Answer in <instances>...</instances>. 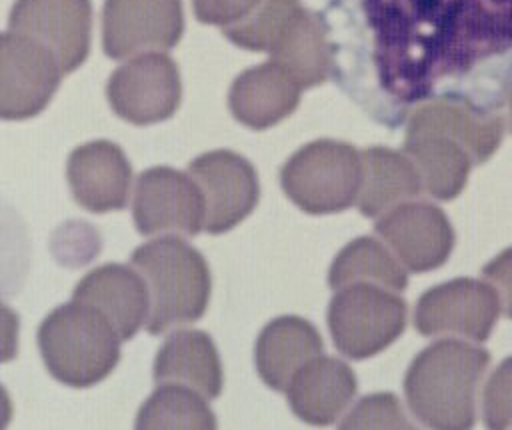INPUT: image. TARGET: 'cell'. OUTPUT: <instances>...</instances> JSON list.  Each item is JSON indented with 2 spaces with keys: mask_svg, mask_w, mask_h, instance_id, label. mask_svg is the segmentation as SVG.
Instances as JSON below:
<instances>
[{
  "mask_svg": "<svg viewBox=\"0 0 512 430\" xmlns=\"http://www.w3.org/2000/svg\"><path fill=\"white\" fill-rule=\"evenodd\" d=\"M72 300L98 310L122 340H130L150 314L144 276L124 264H104L88 272L76 284Z\"/></svg>",
  "mask_w": 512,
  "mask_h": 430,
  "instance_id": "17",
  "label": "cell"
},
{
  "mask_svg": "<svg viewBox=\"0 0 512 430\" xmlns=\"http://www.w3.org/2000/svg\"><path fill=\"white\" fill-rule=\"evenodd\" d=\"M270 58L302 88L322 84L332 70V46L324 20L300 6L274 42Z\"/></svg>",
  "mask_w": 512,
  "mask_h": 430,
  "instance_id": "22",
  "label": "cell"
},
{
  "mask_svg": "<svg viewBox=\"0 0 512 430\" xmlns=\"http://www.w3.org/2000/svg\"><path fill=\"white\" fill-rule=\"evenodd\" d=\"M482 416L488 428H512V356L502 360L482 392Z\"/></svg>",
  "mask_w": 512,
  "mask_h": 430,
  "instance_id": "29",
  "label": "cell"
},
{
  "mask_svg": "<svg viewBox=\"0 0 512 430\" xmlns=\"http://www.w3.org/2000/svg\"><path fill=\"white\" fill-rule=\"evenodd\" d=\"M356 374L332 356H316L292 378L286 394L292 412L316 426L334 422L356 396Z\"/></svg>",
  "mask_w": 512,
  "mask_h": 430,
  "instance_id": "19",
  "label": "cell"
},
{
  "mask_svg": "<svg viewBox=\"0 0 512 430\" xmlns=\"http://www.w3.org/2000/svg\"><path fill=\"white\" fill-rule=\"evenodd\" d=\"M182 32V0H104L102 46L114 60L168 50Z\"/></svg>",
  "mask_w": 512,
  "mask_h": 430,
  "instance_id": "11",
  "label": "cell"
},
{
  "mask_svg": "<svg viewBox=\"0 0 512 430\" xmlns=\"http://www.w3.org/2000/svg\"><path fill=\"white\" fill-rule=\"evenodd\" d=\"M66 176L74 200L90 212L122 210L128 202L132 168L114 142L96 140L74 148Z\"/></svg>",
  "mask_w": 512,
  "mask_h": 430,
  "instance_id": "16",
  "label": "cell"
},
{
  "mask_svg": "<svg viewBox=\"0 0 512 430\" xmlns=\"http://www.w3.org/2000/svg\"><path fill=\"white\" fill-rule=\"evenodd\" d=\"M134 224L140 234L194 236L204 228V196L196 180L168 166H154L136 178Z\"/></svg>",
  "mask_w": 512,
  "mask_h": 430,
  "instance_id": "10",
  "label": "cell"
},
{
  "mask_svg": "<svg viewBox=\"0 0 512 430\" xmlns=\"http://www.w3.org/2000/svg\"><path fill=\"white\" fill-rule=\"evenodd\" d=\"M404 154L418 170L422 192L438 200L456 198L474 166L468 150L444 134H406Z\"/></svg>",
  "mask_w": 512,
  "mask_h": 430,
  "instance_id": "24",
  "label": "cell"
},
{
  "mask_svg": "<svg viewBox=\"0 0 512 430\" xmlns=\"http://www.w3.org/2000/svg\"><path fill=\"white\" fill-rule=\"evenodd\" d=\"M202 190L208 234H224L240 224L258 204L260 184L254 166L232 150H212L188 166Z\"/></svg>",
  "mask_w": 512,
  "mask_h": 430,
  "instance_id": "12",
  "label": "cell"
},
{
  "mask_svg": "<svg viewBox=\"0 0 512 430\" xmlns=\"http://www.w3.org/2000/svg\"><path fill=\"white\" fill-rule=\"evenodd\" d=\"M406 326V302L374 284L340 288L328 306V328L338 352L352 360L388 348Z\"/></svg>",
  "mask_w": 512,
  "mask_h": 430,
  "instance_id": "6",
  "label": "cell"
},
{
  "mask_svg": "<svg viewBox=\"0 0 512 430\" xmlns=\"http://www.w3.org/2000/svg\"><path fill=\"white\" fill-rule=\"evenodd\" d=\"M444 134L462 144L474 164H484L504 138V120L498 112L468 98L438 96L418 106L406 124V134Z\"/></svg>",
  "mask_w": 512,
  "mask_h": 430,
  "instance_id": "15",
  "label": "cell"
},
{
  "mask_svg": "<svg viewBox=\"0 0 512 430\" xmlns=\"http://www.w3.org/2000/svg\"><path fill=\"white\" fill-rule=\"evenodd\" d=\"M280 184L286 196L308 214L342 212L360 192V152L346 142L314 140L286 160Z\"/></svg>",
  "mask_w": 512,
  "mask_h": 430,
  "instance_id": "5",
  "label": "cell"
},
{
  "mask_svg": "<svg viewBox=\"0 0 512 430\" xmlns=\"http://www.w3.org/2000/svg\"><path fill=\"white\" fill-rule=\"evenodd\" d=\"M328 284L334 290L350 284H374L390 290H404L408 286V274L384 244L360 236L338 252L328 272Z\"/></svg>",
  "mask_w": 512,
  "mask_h": 430,
  "instance_id": "25",
  "label": "cell"
},
{
  "mask_svg": "<svg viewBox=\"0 0 512 430\" xmlns=\"http://www.w3.org/2000/svg\"><path fill=\"white\" fill-rule=\"evenodd\" d=\"M132 266L148 284L150 334L204 316L210 300V270L204 256L186 240L176 236L150 240L132 252Z\"/></svg>",
  "mask_w": 512,
  "mask_h": 430,
  "instance_id": "3",
  "label": "cell"
},
{
  "mask_svg": "<svg viewBox=\"0 0 512 430\" xmlns=\"http://www.w3.org/2000/svg\"><path fill=\"white\" fill-rule=\"evenodd\" d=\"M380 88L400 104L484 80L498 102L512 78V0H362Z\"/></svg>",
  "mask_w": 512,
  "mask_h": 430,
  "instance_id": "1",
  "label": "cell"
},
{
  "mask_svg": "<svg viewBox=\"0 0 512 430\" xmlns=\"http://www.w3.org/2000/svg\"><path fill=\"white\" fill-rule=\"evenodd\" d=\"M508 114H510V128H512V86L508 92Z\"/></svg>",
  "mask_w": 512,
  "mask_h": 430,
  "instance_id": "32",
  "label": "cell"
},
{
  "mask_svg": "<svg viewBox=\"0 0 512 430\" xmlns=\"http://www.w3.org/2000/svg\"><path fill=\"white\" fill-rule=\"evenodd\" d=\"M360 158L362 184L356 202L364 216L376 218L386 214L422 192L418 170L406 154L384 146H370L360 150Z\"/></svg>",
  "mask_w": 512,
  "mask_h": 430,
  "instance_id": "23",
  "label": "cell"
},
{
  "mask_svg": "<svg viewBox=\"0 0 512 430\" xmlns=\"http://www.w3.org/2000/svg\"><path fill=\"white\" fill-rule=\"evenodd\" d=\"M300 8L298 0H260L256 10L242 22L222 28L224 36L252 52H270L288 20Z\"/></svg>",
  "mask_w": 512,
  "mask_h": 430,
  "instance_id": "27",
  "label": "cell"
},
{
  "mask_svg": "<svg viewBox=\"0 0 512 430\" xmlns=\"http://www.w3.org/2000/svg\"><path fill=\"white\" fill-rule=\"evenodd\" d=\"M154 380L186 384L204 398H218L224 378L212 338L202 330H176L166 336L154 358Z\"/></svg>",
  "mask_w": 512,
  "mask_h": 430,
  "instance_id": "21",
  "label": "cell"
},
{
  "mask_svg": "<svg viewBox=\"0 0 512 430\" xmlns=\"http://www.w3.org/2000/svg\"><path fill=\"white\" fill-rule=\"evenodd\" d=\"M64 70L40 42L18 32L2 34L0 114L4 120H26L46 108L60 86Z\"/></svg>",
  "mask_w": 512,
  "mask_h": 430,
  "instance_id": "8",
  "label": "cell"
},
{
  "mask_svg": "<svg viewBox=\"0 0 512 430\" xmlns=\"http://www.w3.org/2000/svg\"><path fill=\"white\" fill-rule=\"evenodd\" d=\"M120 336L92 306L54 308L38 328V348L48 372L72 388L102 382L120 360Z\"/></svg>",
  "mask_w": 512,
  "mask_h": 430,
  "instance_id": "4",
  "label": "cell"
},
{
  "mask_svg": "<svg viewBox=\"0 0 512 430\" xmlns=\"http://www.w3.org/2000/svg\"><path fill=\"white\" fill-rule=\"evenodd\" d=\"M500 300L492 286L474 278H454L426 290L414 310V326L424 336H464L482 342L498 320Z\"/></svg>",
  "mask_w": 512,
  "mask_h": 430,
  "instance_id": "9",
  "label": "cell"
},
{
  "mask_svg": "<svg viewBox=\"0 0 512 430\" xmlns=\"http://www.w3.org/2000/svg\"><path fill=\"white\" fill-rule=\"evenodd\" d=\"M260 0H192L196 18L202 24H212L220 28L234 26L248 18Z\"/></svg>",
  "mask_w": 512,
  "mask_h": 430,
  "instance_id": "30",
  "label": "cell"
},
{
  "mask_svg": "<svg viewBox=\"0 0 512 430\" xmlns=\"http://www.w3.org/2000/svg\"><path fill=\"white\" fill-rule=\"evenodd\" d=\"M320 352L322 338L308 320L278 316L262 328L254 348V362L264 384L276 392H286L294 374Z\"/></svg>",
  "mask_w": 512,
  "mask_h": 430,
  "instance_id": "20",
  "label": "cell"
},
{
  "mask_svg": "<svg viewBox=\"0 0 512 430\" xmlns=\"http://www.w3.org/2000/svg\"><path fill=\"white\" fill-rule=\"evenodd\" d=\"M106 96L112 110L130 124L162 122L180 106L178 66L162 52L138 54L112 72Z\"/></svg>",
  "mask_w": 512,
  "mask_h": 430,
  "instance_id": "7",
  "label": "cell"
},
{
  "mask_svg": "<svg viewBox=\"0 0 512 430\" xmlns=\"http://www.w3.org/2000/svg\"><path fill=\"white\" fill-rule=\"evenodd\" d=\"M374 230L410 272L440 268L456 240L446 214L430 202H404L388 210Z\"/></svg>",
  "mask_w": 512,
  "mask_h": 430,
  "instance_id": "14",
  "label": "cell"
},
{
  "mask_svg": "<svg viewBox=\"0 0 512 430\" xmlns=\"http://www.w3.org/2000/svg\"><path fill=\"white\" fill-rule=\"evenodd\" d=\"M300 90L302 86L270 60L236 76L228 94V106L240 124L264 130L296 110Z\"/></svg>",
  "mask_w": 512,
  "mask_h": 430,
  "instance_id": "18",
  "label": "cell"
},
{
  "mask_svg": "<svg viewBox=\"0 0 512 430\" xmlns=\"http://www.w3.org/2000/svg\"><path fill=\"white\" fill-rule=\"evenodd\" d=\"M488 364V350L462 340H438L426 346L404 376L412 414L428 428H470L476 420V392Z\"/></svg>",
  "mask_w": 512,
  "mask_h": 430,
  "instance_id": "2",
  "label": "cell"
},
{
  "mask_svg": "<svg viewBox=\"0 0 512 430\" xmlns=\"http://www.w3.org/2000/svg\"><path fill=\"white\" fill-rule=\"evenodd\" d=\"M484 278L498 294L500 306L508 318H512V248L500 252L482 268Z\"/></svg>",
  "mask_w": 512,
  "mask_h": 430,
  "instance_id": "31",
  "label": "cell"
},
{
  "mask_svg": "<svg viewBox=\"0 0 512 430\" xmlns=\"http://www.w3.org/2000/svg\"><path fill=\"white\" fill-rule=\"evenodd\" d=\"M8 28L46 46L64 74L74 72L90 52V0H16Z\"/></svg>",
  "mask_w": 512,
  "mask_h": 430,
  "instance_id": "13",
  "label": "cell"
},
{
  "mask_svg": "<svg viewBox=\"0 0 512 430\" xmlns=\"http://www.w3.org/2000/svg\"><path fill=\"white\" fill-rule=\"evenodd\" d=\"M340 428H412L398 398L390 392L364 396L342 420Z\"/></svg>",
  "mask_w": 512,
  "mask_h": 430,
  "instance_id": "28",
  "label": "cell"
},
{
  "mask_svg": "<svg viewBox=\"0 0 512 430\" xmlns=\"http://www.w3.org/2000/svg\"><path fill=\"white\" fill-rule=\"evenodd\" d=\"M136 428L140 430H212L216 428V416L206 404V400L198 394V390L164 382L152 392V396L140 406L136 416Z\"/></svg>",
  "mask_w": 512,
  "mask_h": 430,
  "instance_id": "26",
  "label": "cell"
}]
</instances>
